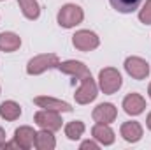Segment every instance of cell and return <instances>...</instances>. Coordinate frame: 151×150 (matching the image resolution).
<instances>
[{"label": "cell", "mask_w": 151, "mask_h": 150, "mask_svg": "<svg viewBox=\"0 0 151 150\" xmlns=\"http://www.w3.org/2000/svg\"><path fill=\"white\" fill-rule=\"evenodd\" d=\"M99 85L104 94H114L121 87V74L114 67H106L99 74Z\"/></svg>", "instance_id": "obj_3"}, {"label": "cell", "mask_w": 151, "mask_h": 150, "mask_svg": "<svg viewBox=\"0 0 151 150\" xmlns=\"http://www.w3.org/2000/svg\"><path fill=\"white\" fill-rule=\"evenodd\" d=\"M144 108H146V101L139 94H128L123 99V110H125V113H128V115H134V117L135 115H141V113L144 111Z\"/></svg>", "instance_id": "obj_10"}, {"label": "cell", "mask_w": 151, "mask_h": 150, "mask_svg": "<svg viewBox=\"0 0 151 150\" xmlns=\"http://www.w3.org/2000/svg\"><path fill=\"white\" fill-rule=\"evenodd\" d=\"M121 136H123L127 141H130V143L139 141L141 136H142V127H141V124H139V122H125V124L121 125Z\"/></svg>", "instance_id": "obj_14"}, {"label": "cell", "mask_w": 151, "mask_h": 150, "mask_svg": "<svg viewBox=\"0 0 151 150\" xmlns=\"http://www.w3.org/2000/svg\"><path fill=\"white\" fill-rule=\"evenodd\" d=\"M4 143H5V133H4V129L0 127V147H4Z\"/></svg>", "instance_id": "obj_23"}, {"label": "cell", "mask_w": 151, "mask_h": 150, "mask_svg": "<svg viewBox=\"0 0 151 150\" xmlns=\"http://www.w3.org/2000/svg\"><path fill=\"white\" fill-rule=\"evenodd\" d=\"M125 69H127L128 74L132 78H135V79H144L146 76L150 74V66L141 57H128L125 60Z\"/></svg>", "instance_id": "obj_6"}, {"label": "cell", "mask_w": 151, "mask_h": 150, "mask_svg": "<svg viewBox=\"0 0 151 150\" xmlns=\"http://www.w3.org/2000/svg\"><path fill=\"white\" fill-rule=\"evenodd\" d=\"M146 124H148V129L151 131V113L148 115V120H146Z\"/></svg>", "instance_id": "obj_24"}, {"label": "cell", "mask_w": 151, "mask_h": 150, "mask_svg": "<svg viewBox=\"0 0 151 150\" xmlns=\"http://www.w3.org/2000/svg\"><path fill=\"white\" fill-rule=\"evenodd\" d=\"M91 134L102 145H111V143H114V133L107 124H97V125H93Z\"/></svg>", "instance_id": "obj_13"}, {"label": "cell", "mask_w": 151, "mask_h": 150, "mask_svg": "<svg viewBox=\"0 0 151 150\" xmlns=\"http://www.w3.org/2000/svg\"><path fill=\"white\" fill-rule=\"evenodd\" d=\"M84 18V12L79 5L76 4H67L60 9L58 12V25L63 28H72L76 25H79Z\"/></svg>", "instance_id": "obj_2"}, {"label": "cell", "mask_w": 151, "mask_h": 150, "mask_svg": "<svg viewBox=\"0 0 151 150\" xmlns=\"http://www.w3.org/2000/svg\"><path fill=\"white\" fill-rule=\"evenodd\" d=\"M81 149H99V145H97L95 141H90V140H88V141H83V143H81Z\"/></svg>", "instance_id": "obj_22"}, {"label": "cell", "mask_w": 151, "mask_h": 150, "mask_svg": "<svg viewBox=\"0 0 151 150\" xmlns=\"http://www.w3.org/2000/svg\"><path fill=\"white\" fill-rule=\"evenodd\" d=\"M34 103L39 108L51 110V111H72V106L69 103H63L60 99H53V97H47V95H39V97L34 99Z\"/></svg>", "instance_id": "obj_9"}, {"label": "cell", "mask_w": 151, "mask_h": 150, "mask_svg": "<svg viewBox=\"0 0 151 150\" xmlns=\"http://www.w3.org/2000/svg\"><path fill=\"white\" fill-rule=\"evenodd\" d=\"M72 44L81 51H90L99 46V37H97V34H93L90 30H79L72 37Z\"/></svg>", "instance_id": "obj_7"}, {"label": "cell", "mask_w": 151, "mask_h": 150, "mask_svg": "<svg viewBox=\"0 0 151 150\" xmlns=\"http://www.w3.org/2000/svg\"><path fill=\"white\" fill-rule=\"evenodd\" d=\"M74 97L79 104H88V103H91L97 97V83L93 81L91 74L84 76L81 79V87L76 90Z\"/></svg>", "instance_id": "obj_4"}, {"label": "cell", "mask_w": 151, "mask_h": 150, "mask_svg": "<svg viewBox=\"0 0 151 150\" xmlns=\"http://www.w3.org/2000/svg\"><path fill=\"white\" fill-rule=\"evenodd\" d=\"M58 66H60V60H58V57L55 55V53H44V55H37V57H34L30 62H28V66H27V73L28 74H40V73H44V71H47V69H58Z\"/></svg>", "instance_id": "obj_1"}, {"label": "cell", "mask_w": 151, "mask_h": 150, "mask_svg": "<svg viewBox=\"0 0 151 150\" xmlns=\"http://www.w3.org/2000/svg\"><path fill=\"white\" fill-rule=\"evenodd\" d=\"M35 124L40 125L42 129H47V131H58L62 127V118L58 111H51V110H42V111L35 113Z\"/></svg>", "instance_id": "obj_5"}, {"label": "cell", "mask_w": 151, "mask_h": 150, "mask_svg": "<svg viewBox=\"0 0 151 150\" xmlns=\"http://www.w3.org/2000/svg\"><path fill=\"white\" fill-rule=\"evenodd\" d=\"M148 94H150V97H151V83H150V88H148Z\"/></svg>", "instance_id": "obj_25"}, {"label": "cell", "mask_w": 151, "mask_h": 150, "mask_svg": "<svg viewBox=\"0 0 151 150\" xmlns=\"http://www.w3.org/2000/svg\"><path fill=\"white\" fill-rule=\"evenodd\" d=\"M58 69L62 71V73H65V74L69 76H74V78H79V81L84 78V76L90 74V71H88V67L83 64V62H77V60H67V62H62L60 66H58Z\"/></svg>", "instance_id": "obj_12"}, {"label": "cell", "mask_w": 151, "mask_h": 150, "mask_svg": "<svg viewBox=\"0 0 151 150\" xmlns=\"http://www.w3.org/2000/svg\"><path fill=\"white\" fill-rule=\"evenodd\" d=\"M139 20H141L142 23H146V25L151 23V0H146L144 7H142L141 12H139Z\"/></svg>", "instance_id": "obj_21"}, {"label": "cell", "mask_w": 151, "mask_h": 150, "mask_svg": "<svg viewBox=\"0 0 151 150\" xmlns=\"http://www.w3.org/2000/svg\"><path fill=\"white\" fill-rule=\"evenodd\" d=\"M18 4H19V7L23 11L25 18H28V20H37L39 18L40 7H39L37 0H18Z\"/></svg>", "instance_id": "obj_18"}, {"label": "cell", "mask_w": 151, "mask_h": 150, "mask_svg": "<svg viewBox=\"0 0 151 150\" xmlns=\"http://www.w3.org/2000/svg\"><path fill=\"white\" fill-rule=\"evenodd\" d=\"M35 131L28 125H23V127H18L16 133H14V143L19 147V149H32L35 145Z\"/></svg>", "instance_id": "obj_8"}, {"label": "cell", "mask_w": 151, "mask_h": 150, "mask_svg": "<svg viewBox=\"0 0 151 150\" xmlns=\"http://www.w3.org/2000/svg\"><path fill=\"white\" fill-rule=\"evenodd\" d=\"M84 133V124L81 120H74V122H69L65 125V134L69 140H79Z\"/></svg>", "instance_id": "obj_20"}, {"label": "cell", "mask_w": 151, "mask_h": 150, "mask_svg": "<svg viewBox=\"0 0 151 150\" xmlns=\"http://www.w3.org/2000/svg\"><path fill=\"white\" fill-rule=\"evenodd\" d=\"M116 108L111 103H102L93 110V120L97 124H111L116 118Z\"/></svg>", "instance_id": "obj_11"}, {"label": "cell", "mask_w": 151, "mask_h": 150, "mask_svg": "<svg viewBox=\"0 0 151 150\" xmlns=\"http://www.w3.org/2000/svg\"><path fill=\"white\" fill-rule=\"evenodd\" d=\"M19 46H21L19 36H16V34H12V32H2V34H0V50H2V51L11 53V51H16Z\"/></svg>", "instance_id": "obj_15"}, {"label": "cell", "mask_w": 151, "mask_h": 150, "mask_svg": "<svg viewBox=\"0 0 151 150\" xmlns=\"http://www.w3.org/2000/svg\"><path fill=\"white\" fill-rule=\"evenodd\" d=\"M19 115H21V106H19L18 103H14V101H5V103L0 104V117H2L4 120L12 122V120L19 118Z\"/></svg>", "instance_id": "obj_16"}, {"label": "cell", "mask_w": 151, "mask_h": 150, "mask_svg": "<svg viewBox=\"0 0 151 150\" xmlns=\"http://www.w3.org/2000/svg\"><path fill=\"white\" fill-rule=\"evenodd\" d=\"M142 0H111V5L118 12H134Z\"/></svg>", "instance_id": "obj_19"}, {"label": "cell", "mask_w": 151, "mask_h": 150, "mask_svg": "<svg viewBox=\"0 0 151 150\" xmlns=\"http://www.w3.org/2000/svg\"><path fill=\"white\" fill-rule=\"evenodd\" d=\"M55 145H56V141H55V136L51 134V131L42 129L40 133L35 134V145H34L35 149H39V150H53Z\"/></svg>", "instance_id": "obj_17"}]
</instances>
